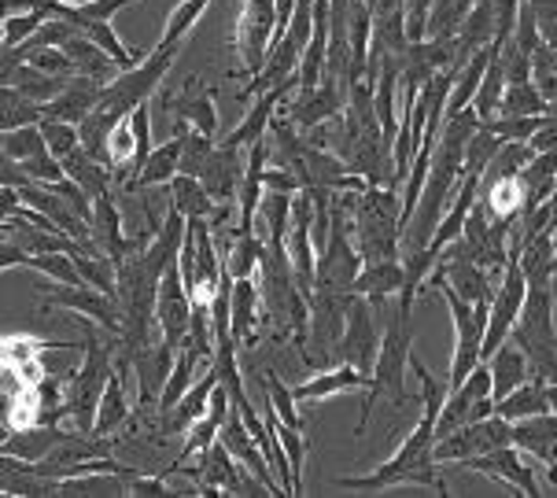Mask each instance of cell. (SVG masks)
Returning a JSON list of instances; mask_svg holds the SVG:
<instances>
[{
  "instance_id": "obj_3",
  "label": "cell",
  "mask_w": 557,
  "mask_h": 498,
  "mask_svg": "<svg viewBox=\"0 0 557 498\" xmlns=\"http://www.w3.org/2000/svg\"><path fill=\"white\" fill-rule=\"evenodd\" d=\"M358 256L366 262L399 259L403 248V196L395 185H370L366 192L351 196V222Z\"/></svg>"
},
{
  "instance_id": "obj_36",
  "label": "cell",
  "mask_w": 557,
  "mask_h": 498,
  "mask_svg": "<svg viewBox=\"0 0 557 498\" xmlns=\"http://www.w3.org/2000/svg\"><path fill=\"white\" fill-rule=\"evenodd\" d=\"M292 200L296 196L288 192H262L259 214H255V233L267 237L270 244H285L292 225Z\"/></svg>"
},
{
  "instance_id": "obj_24",
  "label": "cell",
  "mask_w": 557,
  "mask_h": 498,
  "mask_svg": "<svg viewBox=\"0 0 557 498\" xmlns=\"http://www.w3.org/2000/svg\"><path fill=\"white\" fill-rule=\"evenodd\" d=\"M219 388V370H214V362H211V370H207V377L203 381H193V388L185 391L182 399H177V407L163 413V432H174V436H185L188 428L196 425V421L207 413V402H211V391Z\"/></svg>"
},
{
  "instance_id": "obj_20",
  "label": "cell",
  "mask_w": 557,
  "mask_h": 498,
  "mask_svg": "<svg viewBox=\"0 0 557 498\" xmlns=\"http://www.w3.org/2000/svg\"><path fill=\"white\" fill-rule=\"evenodd\" d=\"M89 229H92V240H97V248L103 256H111L115 262H122L129 256V251H137V244L122 233V214L115 200H111V192H103L92 200V219H89Z\"/></svg>"
},
{
  "instance_id": "obj_54",
  "label": "cell",
  "mask_w": 557,
  "mask_h": 498,
  "mask_svg": "<svg viewBox=\"0 0 557 498\" xmlns=\"http://www.w3.org/2000/svg\"><path fill=\"white\" fill-rule=\"evenodd\" d=\"M126 495H137V498H159V495H170V487L163 476H134L126 487Z\"/></svg>"
},
{
  "instance_id": "obj_25",
  "label": "cell",
  "mask_w": 557,
  "mask_h": 498,
  "mask_svg": "<svg viewBox=\"0 0 557 498\" xmlns=\"http://www.w3.org/2000/svg\"><path fill=\"white\" fill-rule=\"evenodd\" d=\"M0 491L18 495V498H41V495H60V481H49L34 469V462L23 458L0 455Z\"/></svg>"
},
{
  "instance_id": "obj_33",
  "label": "cell",
  "mask_w": 557,
  "mask_h": 498,
  "mask_svg": "<svg viewBox=\"0 0 557 498\" xmlns=\"http://www.w3.org/2000/svg\"><path fill=\"white\" fill-rule=\"evenodd\" d=\"M170 207H177L185 219H214L222 203H214L211 196H207L200 177L174 174V182H170Z\"/></svg>"
},
{
  "instance_id": "obj_47",
  "label": "cell",
  "mask_w": 557,
  "mask_h": 498,
  "mask_svg": "<svg viewBox=\"0 0 557 498\" xmlns=\"http://www.w3.org/2000/svg\"><path fill=\"white\" fill-rule=\"evenodd\" d=\"M484 126L498 140H528L543 126V115H495V119H487Z\"/></svg>"
},
{
  "instance_id": "obj_50",
  "label": "cell",
  "mask_w": 557,
  "mask_h": 498,
  "mask_svg": "<svg viewBox=\"0 0 557 498\" xmlns=\"http://www.w3.org/2000/svg\"><path fill=\"white\" fill-rule=\"evenodd\" d=\"M23 171H26L30 182H41V185H55V182H63V177H67L63 163L49 152V148H45V152H37V155H30V159H23Z\"/></svg>"
},
{
  "instance_id": "obj_6",
  "label": "cell",
  "mask_w": 557,
  "mask_h": 498,
  "mask_svg": "<svg viewBox=\"0 0 557 498\" xmlns=\"http://www.w3.org/2000/svg\"><path fill=\"white\" fill-rule=\"evenodd\" d=\"M424 285H429V292H440L443 299H447L450 318H455L458 344H455V359H450V377H447V391H455L480 362V347H484V328H487L491 303H469V299H461L455 288L443 285V281H424Z\"/></svg>"
},
{
  "instance_id": "obj_2",
  "label": "cell",
  "mask_w": 557,
  "mask_h": 498,
  "mask_svg": "<svg viewBox=\"0 0 557 498\" xmlns=\"http://www.w3.org/2000/svg\"><path fill=\"white\" fill-rule=\"evenodd\" d=\"M436 410L421 407L418 425L410 428V436L403 439L388 462L376 465L366 476H336V487H347V491H388V487L399 484H421L447 495V484L436 473Z\"/></svg>"
},
{
  "instance_id": "obj_21",
  "label": "cell",
  "mask_w": 557,
  "mask_h": 498,
  "mask_svg": "<svg viewBox=\"0 0 557 498\" xmlns=\"http://www.w3.org/2000/svg\"><path fill=\"white\" fill-rule=\"evenodd\" d=\"M200 458V469H188L196 481L203 484V495H240V469H237V458L225 450L222 439H214L211 447L203 450Z\"/></svg>"
},
{
  "instance_id": "obj_39",
  "label": "cell",
  "mask_w": 557,
  "mask_h": 498,
  "mask_svg": "<svg viewBox=\"0 0 557 498\" xmlns=\"http://www.w3.org/2000/svg\"><path fill=\"white\" fill-rule=\"evenodd\" d=\"M45 119V108L37 100H30L26 92H18L15 86H0V134L18 126H37Z\"/></svg>"
},
{
  "instance_id": "obj_1",
  "label": "cell",
  "mask_w": 557,
  "mask_h": 498,
  "mask_svg": "<svg viewBox=\"0 0 557 498\" xmlns=\"http://www.w3.org/2000/svg\"><path fill=\"white\" fill-rule=\"evenodd\" d=\"M207 4H211V0H182V4L170 12V23H166V30H163V37H159L156 49L148 52L145 60L137 63V67L122 71L119 78L100 92L97 108L103 111V115H111V119L119 122V119H126L129 111L137 108V103H145L148 97H152V92H159V86H163V78H166V71L174 67L177 52H182L188 30H193L196 18L207 12Z\"/></svg>"
},
{
  "instance_id": "obj_42",
  "label": "cell",
  "mask_w": 557,
  "mask_h": 498,
  "mask_svg": "<svg viewBox=\"0 0 557 498\" xmlns=\"http://www.w3.org/2000/svg\"><path fill=\"white\" fill-rule=\"evenodd\" d=\"M546 100L532 82L524 86H506L503 92V103H498V115H546Z\"/></svg>"
},
{
  "instance_id": "obj_37",
  "label": "cell",
  "mask_w": 557,
  "mask_h": 498,
  "mask_svg": "<svg viewBox=\"0 0 557 498\" xmlns=\"http://www.w3.org/2000/svg\"><path fill=\"white\" fill-rule=\"evenodd\" d=\"M503 92H506V71H503V49L491 45V60H487V71L480 78V89L473 97V111L480 115V122L495 119L498 115V103H503Z\"/></svg>"
},
{
  "instance_id": "obj_13",
  "label": "cell",
  "mask_w": 557,
  "mask_h": 498,
  "mask_svg": "<svg viewBox=\"0 0 557 498\" xmlns=\"http://www.w3.org/2000/svg\"><path fill=\"white\" fill-rule=\"evenodd\" d=\"M480 182H484V174L480 171H461V182L455 189V200H450V207L443 211V219L436 225V233H432L429 240V251L440 259V251L447 248V244H455L461 233H466V222H469V211L476 207V196H480Z\"/></svg>"
},
{
  "instance_id": "obj_41",
  "label": "cell",
  "mask_w": 557,
  "mask_h": 498,
  "mask_svg": "<svg viewBox=\"0 0 557 498\" xmlns=\"http://www.w3.org/2000/svg\"><path fill=\"white\" fill-rule=\"evenodd\" d=\"M82 34L89 37L92 45H100V49L108 52L122 71L137 67V63L145 60V49H126V45L119 41V34L111 30V23H85V26H82Z\"/></svg>"
},
{
  "instance_id": "obj_17",
  "label": "cell",
  "mask_w": 557,
  "mask_h": 498,
  "mask_svg": "<svg viewBox=\"0 0 557 498\" xmlns=\"http://www.w3.org/2000/svg\"><path fill=\"white\" fill-rule=\"evenodd\" d=\"M355 388H373V377L362 373L358 365L351 362H339L336 370H321L318 377H310L304 384H292V396L296 402H310V399H333V396H344V391H355Z\"/></svg>"
},
{
  "instance_id": "obj_45",
  "label": "cell",
  "mask_w": 557,
  "mask_h": 498,
  "mask_svg": "<svg viewBox=\"0 0 557 498\" xmlns=\"http://www.w3.org/2000/svg\"><path fill=\"white\" fill-rule=\"evenodd\" d=\"M211 152H214V137H211V134H203V129H188L185 148H182V163H177V174L200 177L203 163L211 159Z\"/></svg>"
},
{
  "instance_id": "obj_22",
  "label": "cell",
  "mask_w": 557,
  "mask_h": 498,
  "mask_svg": "<svg viewBox=\"0 0 557 498\" xmlns=\"http://www.w3.org/2000/svg\"><path fill=\"white\" fill-rule=\"evenodd\" d=\"M403 281H406V266H403L399 259L362 262V270H358L351 292L366 296L373 307H381L384 299H392V296H399V292H403Z\"/></svg>"
},
{
  "instance_id": "obj_58",
  "label": "cell",
  "mask_w": 557,
  "mask_h": 498,
  "mask_svg": "<svg viewBox=\"0 0 557 498\" xmlns=\"http://www.w3.org/2000/svg\"><path fill=\"white\" fill-rule=\"evenodd\" d=\"M60 4H89V0H60Z\"/></svg>"
},
{
  "instance_id": "obj_9",
  "label": "cell",
  "mask_w": 557,
  "mask_h": 498,
  "mask_svg": "<svg viewBox=\"0 0 557 498\" xmlns=\"http://www.w3.org/2000/svg\"><path fill=\"white\" fill-rule=\"evenodd\" d=\"M273 30H277V0H244L240 18L233 26V45H237L248 78H255L267 63Z\"/></svg>"
},
{
  "instance_id": "obj_15",
  "label": "cell",
  "mask_w": 557,
  "mask_h": 498,
  "mask_svg": "<svg viewBox=\"0 0 557 498\" xmlns=\"http://www.w3.org/2000/svg\"><path fill=\"white\" fill-rule=\"evenodd\" d=\"M244 166L240 163V148H230V145H214L211 159L203 163L200 171V182L207 196L214 203H237V192H240V182H244Z\"/></svg>"
},
{
  "instance_id": "obj_29",
  "label": "cell",
  "mask_w": 557,
  "mask_h": 498,
  "mask_svg": "<svg viewBox=\"0 0 557 498\" xmlns=\"http://www.w3.org/2000/svg\"><path fill=\"white\" fill-rule=\"evenodd\" d=\"M521 189H524V214L535 211L540 203H546L554 196L557 185V152H535L532 163L521 174Z\"/></svg>"
},
{
  "instance_id": "obj_52",
  "label": "cell",
  "mask_w": 557,
  "mask_h": 498,
  "mask_svg": "<svg viewBox=\"0 0 557 498\" xmlns=\"http://www.w3.org/2000/svg\"><path fill=\"white\" fill-rule=\"evenodd\" d=\"M45 23V12H18L4 18V49H18L37 26Z\"/></svg>"
},
{
  "instance_id": "obj_53",
  "label": "cell",
  "mask_w": 557,
  "mask_h": 498,
  "mask_svg": "<svg viewBox=\"0 0 557 498\" xmlns=\"http://www.w3.org/2000/svg\"><path fill=\"white\" fill-rule=\"evenodd\" d=\"M528 148H532V152H557V100L546 103L543 126L528 137Z\"/></svg>"
},
{
  "instance_id": "obj_43",
  "label": "cell",
  "mask_w": 557,
  "mask_h": 498,
  "mask_svg": "<svg viewBox=\"0 0 557 498\" xmlns=\"http://www.w3.org/2000/svg\"><path fill=\"white\" fill-rule=\"evenodd\" d=\"M0 148H4V152L12 155L15 163H23V159L45 152L49 145H45L41 122H37V126H18V129H8V134H0Z\"/></svg>"
},
{
  "instance_id": "obj_4",
  "label": "cell",
  "mask_w": 557,
  "mask_h": 498,
  "mask_svg": "<svg viewBox=\"0 0 557 498\" xmlns=\"http://www.w3.org/2000/svg\"><path fill=\"white\" fill-rule=\"evenodd\" d=\"M410 310H413V296H395V310L388 314V325H384L381 336V351H376V365H373V388L366 391L362 402V418H358L355 436H362L366 425H370L376 402L384 396H392L395 402L406 399V370H410V354H413V333H410Z\"/></svg>"
},
{
  "instance_id": "obj_28",
  "label": "cell",
  "mask_w": 557,
  "mask_h": 498,
  "mask_svg": "<svg viewBox=\"0 0 557 498\" xmlns=\"http://www.w3.org/2000/svg\"><path fill=\"white\" fill-rule=\"evenodd\" d=\"M63 432L52 425H30V428H15L8 432V439L0 444V455H12V458H23V462H45L49 450L60 444Z\"/></svg>"
},
{
  "instance_id": "obj_5",
  "label": "cell",
  "mask_w": 557,
  "mask_h": 498,
  "mask_svg": "<svg viewBox=\"0 0 557 498\" xmlns=\"http://www.w3.org/2000/svg\"><path fill=\"white\" fill-rule=\"evenodd\" d=\"M82 354H85V365L74 373L67 402H63L60 410L71 413L78 432H89V436H92V421H97L100 396H103V388H108V381H111V351L100 344V333L92 325H85Z\"/></svg>"
},
{
  "instance_id": "obj_32",
  "label": "cell",
  "mask_w": 557,
  "mask_h": 498,
  "mask_svg": "<svg viewBox=\"0 0 557 498\" xmlns=\"http://www.w3.org/2000/svg\"><path fill=\"white\" fill-rule=\"evenodd\" d=\"M60 163H63V171H67L71 182H78V185H82L89 200H97V196L111 192V166H108V163H100V159H92L82 145L74 148L71 155H63Z\"/></svg>"
},
{
  "instance_id": "obj_51",
  "label": "cell",
  "mask_w": 557,
  "mask_h": 498,
  "mask_svg": "<svg viewBox=\"0 0 557 498\" xmlns=\"http://www.w3.org/2000/svg\"><path fill=\"white\" fill-rule=\"evenodd\" d=\"M26 63L37 71H45V74H55V78H71V74H78L74 71V60L63 49H34L30 55H26Z\"/></svg>"
},
{
  "instance_id": "obj_12",
  "label": "cell",
  "mask_w": 557,
  "mask_h": 498,
  "mask_svg": "<svg viewBox=\"0 0 557 498\" xmlns=\"http://www.w3.org/2000/svg\"><path fill=\"white\" fill-rule=\"evenodd\" d=\"M473 473H484L491 476V481H503L513 487V495H532V498H540V481H535V473H532V465H528V455L521 447H498V450H487V455H480V458H469L466 462Z\"/></svg>"
},
{
  "instance_id": "obj_61",
  "label": "cell",
  "mask_w": 557,
  "mask_h": 498,
  "mask_svg": "<svg viewBox=\"0 0 557 498\" xmlns=\"http://www.w3.org/2000/svg\"><path fill=\"white\" fill-rule=\"evenodd\" d=\"M554 67H557V49H554Z\"/></svg>"
},
{
  "instance_id": "obj_18",
  "label": "cell",
  "mask_w": 557,
  "mask_h": 498,
  "mask_svg": "<svg viewBox=\"0 0 557 498\" xmlns=\"http://www.w3.org/2000/svg\"><path fill=\"white\" fill-rule=\"evenodd\" d=\"M230 410H233V402H230V391H225V384L219 381V388L211 391V402H207V413L200 421H196L193 428L185 432V447L177 450V469H182L188 458H196V455H203L207 447L219 439V432L225 425V418H230Z\"/></svg>"
},
{
  "instance_id": "obj_49",
  "label": "cell",
  "mask_w": 557,
  "mask_h": 498,
  "mask_svg": "<svg viewBox=\"0 0 557 498\" xmlns=\"http://www.w3.org/2000/svg\"><path fill=\"white\" fill-rule=\"evenodd\" d=\"M267 396H270V402H273V410H277V418L285 421V425L299 428L296 396H292V388L277 377V373H267Z\"/></svg>"
},
{
  "instance_id": "obj_56",
  "label": "cell",
  "mask_w": 557,
  "mask_h": 498,
  "mask_svg": "<svg viewBox=\"0 0 557 498\" xmlns=\"http://www.w3.org/2000/svg\"><path fill=\"white\" fill-rule=\"evenodd\" d=\"M18 211H23V192H18L15 185H0V225L8 219H15Z\"/></svg>"
},
{
  "instance_id": "obj_30",
  "label": "cell",
  "mask_w": 557,
  "mask_h": 498,
  "mask_svg": "<svg viewBox=\"0 0 557 498\" xmlns=\"http://www.w3.org/2000/svg\"><path fill=\"white\" fill-rule=\"evenodd\" d=\"M484 211L491 222H517L524 214V189L521 177H491L484 192Z\"/></svg>"
},
{
  "instance_id": "obj_19",
  "label": "cell",
  "mask_w": 557,
  "mask_h": 498,
  "mask_svg": "<svg viewBox=\"0 0 557 498\" xmlns=\"http://www.w3.org/2000/svg\"><path fill=\"white\" fill-rule=\"evenodd\" d=\"M292 92H296V82H292V86H277V89L259 92L255 103H251V111L244 115V122L222 140V145L240 148V152H244V148H251L255 140H262V137H267V129H270V119L277 115V103H285Z\"/></svg>"
},
{
  "instance_id": "obj_31",
  "label": "cell",
  "mask_w": 557,
  "mask_h": 498,
  "mask_svg": "<svg viewBox=\"0 0 557 498\" xmlns=\"http://www.w3.org/2000/svg\"><path fill=\"white\" fill-rule=\"evenodd\" d=\"M63 52H67L71 60H74V71H78V74H89V78H100V82H108V86H111V82H115L119 74H122V67H119V63L111 60V55L103 52L100 45H92V41H89V37H85V34H74L71 41L63 45Z\"/></svg>"
},
{
  "instance_id": "obj_8",
  "label": "cell",
  "mask_w": 557,
  "mask_h": 498,
  "mask_svg": "<svg viewBox=\"0 0 557 498\" xmlns=\"http://www.w3.org/2000/svg\"><path fill=\"white\" fill-rule=\"evenodd\" d=\"M509 444H513V421L491 413L484 421H469V425L440 436L436 439V465L440 462L466 465L469 458H480V455H487V450H498Z\"/></svg>"
},
{
  "instance_id": "obj_40",
  "label": "cell",
  "mask_w": 557,
  "mask_h": 498,
  "mask_svg": "<svg viewBox=\"0 0 557 498\" xmlns=\"http://www.w3.org/2000/svg\"><path fill=\"white\" fill-rule=\"evenodd\" d=\"M174 119L193 122V129H203V134H219V111H214V97L211 92H200L196 86H188V92L174 100Z\"/></svg>"
},
{
  "instance_id": "obj_44",
  "label": "cell",
  "mask_w": 557,
  "mask_h": 498,
  "mask_svg": "<svg viewBox=\"0 0 557 498\" xmlns=\"http://www.w3.org/2000/svg\"><path fill=\"white\" fill-rule=\"evenodd\" d=\"M532 148H528V140H503V148L495 152L491 159V177H517L524 171L528 163H532Z\"/></svg>"
},
{
  "instance_id": "obj_60",
  "label": "cell",
  "mask_w": 557,
  "mask_h": 498,
  "mask_svg": "<svg viewBox=\"0 0 557 498\" xmlns=\"http://www.w3.org/2000/svg\"><path fill=\"white\" fill-rule=\"evenodd\" d=\"M0 240H4V225H0Z\"/></svg>"
},
{
  "instance_id": "obj_10",
  "label": "cell",
  "mask_w": 557,
  "mask_h": 498,
  "mask_svg": "<svg viewBox=\"0 0 557 498\" xmlns=\"http://www.w3.org/2000/svg\"><path fill=\"white\" fill-rule=\"evenodd\" d=\"M376 351H381V336H376L373 303L366 296L351 292V296H347V325H344V336H339L336 354L344 362L358 365V370L370 373V377H373Z\"/></svg>"
},
{
  "instance_id": "obj_55",
  "label": "cell",
  "mask_w": 557,
  "mask_h": 498,
  "mask_svg": "<svg viewBox=\"0 0 557 498\" xmlns=\"http://www.w3.org/2000/svg\"><path fill=\"white\" fill-rule=\"evenodd\" d=\"M30 182V177H26V171H23V163H15L12 155L4 152V148H0V185H26Z\"/></svg>"
},
{
  "instance_id": "obj_34",
  "label": "cell",
  "mask_w": 557,
  "mask_h": 498,
  "mask_svg": "<svg viewBox=\"0 0 557 498\" xmlns=\"http://www.w3.org/2000/svg\"><path fill=\"white\" fill-rule=\"evenodd\" d=\"M543 410H550L543 377H528L521 388H513L506 399H495V413L506 421H524V418H535V413H543Z\"/></svg>"
},
{
  "instance_id": "obj_11",
  "label": "cell",
  "mask_w": 557,
  "mask_h": 498,
  "mask_svg": "<svg viewBox=\"0 0 557 498\" xmlns=\"http://www.w3.org/2000/svg\"><path fill=\"white\" fill-rule=\"evenodd\" d=\"M156 325L159 336H163L166 347H182V340L188 336V325H193V299H188V288L182 281V266L177 259L170 262L159 277V296H156Z\"/></svg>"
},
{
  "instance_id": "obj_38",
  "label": "cell",
  "mask_w": 557,
  "mask_h": 498,
  "mask_svg": "<svg viewBox=\"0 0 557 498\" xmlns=\"http://www.w3.org/2000/svg\"><path fill=\"white\" fill-rule=\"evenodd\" d=\"M126 418H129L126 384H122V373H111L108 388H103V396H100V407H97V421H92V436H111Z\"/></svg>"
},
{
  "instance_id": "obj_7",
  "label": "cell",
  "mask_w": 557,
  "mask_h": 498,
  "mask_svg": "<svg viewBox=\"0 0 557 498\" xmlns=\"http://www.w3.org/2000/svg\"><path fill=\"white\" fill-rule=\"evenodd\" d=\"M524 296H528V277L521 270L517 256H509L506 270H503V281H498L495 296H491V310H487V328H484V347H480V362H487L491 354L498 351L509 333H513L517 318H521V307H524Z\"/></svg>"
},
{
  "instance_id": "obj_23",
  "label": "cell",
  "mask_w": 557,
  "mask_h": 498,
  "mask_svg": "<svg viewBox=\"0 0 557 498\" xmlns=\"http://www.w3.org/2000/svg\"><path fill=\"white\" fill-rule=\"evenodd\" d=\"M513 447H521L532 462L550 465L554 447H557V413L543 410V413H535V418L513 421Z\"/></svg>"
},
{
  "instance_id": "obj_27",
  "label": "cell",
  "mask_w": 557,
  "mask_h": 498,
  "mask_svg": "<svg viewBox=\"0 0 557 498\" xmlns=\"http://www.w3.org/2000/svg\"><path fill=\"white\" fill-rule=\"evenodd\" d=\"M262 322V292L255 277H233V307H230V333L244 344Z\"/></svg>"
},
{
  "instance_id": "obj_48",
  "label": "cell",
  "mask_w": 557,
  "mask_h": 498,
  "mask_svg": "<svg viewBox=\"0 0 557 498\" xmlns=\"http://www.w3.org/2000/svg\"><path fill=\"white\" fill-rule=\"evenodd\" d=\"M532 86L543 92L546 100H557V67H554V45L540 41L532 52Z\"/></svg>"
},
{
  "instance_id": "obj_16",
  "label": "cell",
  "mask_w": 557,
  "mask_h": 498,
  "mask_svg": "<svg viewBox=\"0 0 557 498\" xmlns=\"http://www.w3.org/2000/svg\"><path fill=\"white\" fill-rule=\"evenodd\" d=\"M344 108H347V92L339 89L333 78H325L314 92H310V97L292 100L288 108H281V111H292V122H296V129H307V134H310L314 126H325V122H333V119L344 115Z\"/></svg>"
},
{
  "instance_id": "obj_46",
  "label": "cell",
  "mask_w": 557,
  "mask_h": 498,
  "mask_svg": "<svg viewBox=\"0 0 557 498\" xmlns=\"http://www.w3.org/2000/svg\"><path fill=\"white\" fill-rule=\"evenodd\" d=\"M41 134H45V145H49V152L55 159L71 155L74 148L82 145L78 126H74V122H63V119H41Z\"/></svg>"
},
{
  "instance_id": "obj_14",
  "label": "cell",
  "mask_w": 557,
  "mask_h": 498,
  "mask_svg": "<svg viewBox=\"0 0 557 498\" xmlns=\"http://www.w3.org/2000/svg\"><path fill=\"white\" fill-rule=\"evenodd\" d=\"M193 129V122L185 119H174V134H170L163 145H156L148 152L145 166H140L137 182L129 185V192H145V189H156V185H170L177 174V163H182V148H185V137Z\"/></svg>"
},
{
  "instance_id": "obj_57",
  "label": "cell",
  "mask_w": 557,
  "mask_h": 498,
  "mask_svg": "<svg viewBox=\"0 0 557 498\" xmlns=\"http://www.w3.org/2000/svg\"><path fill=\"white\" fill-rule=\"evenodd\" d=\"M546 402H550V410L557 413V381H554V384H546Z\"/></svg>"
},
{
  "instance_id": "obj_35",
  "label": "cell",
  "mask_w": 557,
  "mask_h": 498,
  "mask_svg": "<svg viewBox=\"0 0 557 498\" xmlns=\"http://www.w3.org/2000/svg\"><path fill=\"white\" fill-rule=\"evenodd\" d=\"M487 60H491V45H487V49H480L473 60H469L466 67L455 74V82H450V92H447V108H443V119H450V115H458V111L473 108V97H476V89H480V78H484V71H487Z\"/></svg>"
},
{
  "instance_id": "obj_26",
  "label": "cell",
  "mask_w": 557,
  "mask_h": 498,
  "mask_svg": "<svg viewBox=\"0 0 557 498\" xmlns=\"http://www.w3.org/2000/svg\"><path fill=\"white\" fill-rule=\"evenodd\" d=\"M487 365H491V399H506L509 391L521 388V384L532 377V365H528L524 351L513 340H506L498 347L487 359Z\"/></svg>"
},
{
  "instance_id": "obj_59",
  "label": "cell",
  "mask_w": 557,
  "mask_h": 498,
  "mask_svg": "<svg viewBox=\"0 0 557 498\" xmlns=\"http://www.w3.org/2000/svg\"><path fill=\"white\" fill-rule=\"evenodd\" d=\"M554 274H557V251H554Z\"/></svg>"
}]
</instances>
